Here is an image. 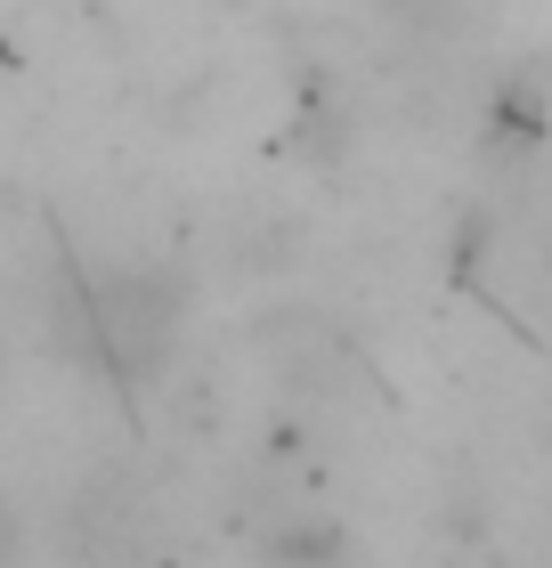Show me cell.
<instances>
[{
    "instance_id": "cell-1",
    "label": "cell",
    "mask_w": 552,
    "mask_h": 568,
    "mask_svg": "<svg viewBox=\"0 0 552 568\" xmlns=\"http://www.w3.org/2000/svg\"><path fill=\"white\" fill-rule=\"evenodd\" d=\"M73 317H82L98 366L122 374V382H154V374H163V357H171V342H179V301H171V284H163V276H139V268L90 276Z\"/></svg>"
}]
</instances>
